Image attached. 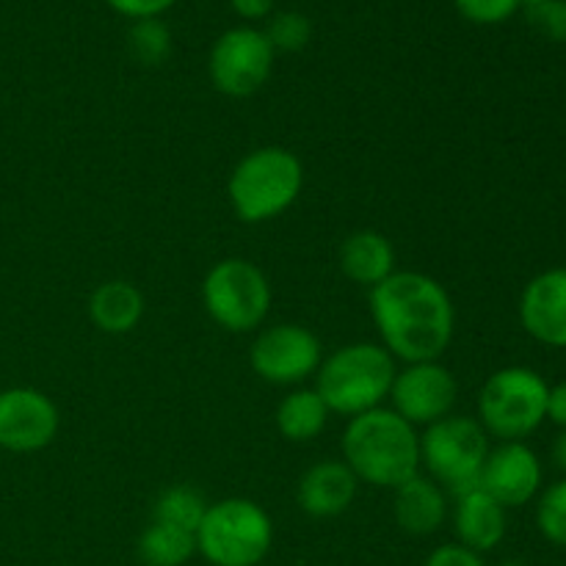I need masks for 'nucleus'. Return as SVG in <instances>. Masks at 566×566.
<instances>
[{"instance_id": "obj_1", "label": "nucleus", "mask_w": 566, "mask_h": 566, "mask_svg": "<svg viewBox=\"0 0 566 566\" xmlns=\"http://www.w3.org/2000/svg\"><path fill=\"white\" fill-rule=\"evenodd\" d=\"M370 315L381 346L407 365L440 359L457 329V310L448 291L420 271H392L370 287Z\"/></svg>"}, {"instance_id": "obj_2", "label": "nucleus", "mask_w": 566, "mask_h": 566, "mask_svg": "<svg viewBox=\"0 0 566 566\" xmlns=\"http://www.w3.org/2000/svg\"><path fill=\"white\" fill-rule=\"evenodd\" d=\"M343 462L359 481L396 490L420 470V434L392 409H370L348 420L343 431Z\"/></svg>"}, {"instance_id": "obj_3", "label": "nucleus", "mask_w": 566, "mask_h": 566, "mask_svg": "<svg viewBox=\"0 0 566 566\" xmlns=\"http://www.w3.org/2000/svg\"><path fill=\"white\" fill-rule=\"evenodd\" d=\"M396 357L379 343H352L321 363L315 374V392L326 409L346 418L379 409L390 398L396 381Z\"/></svg>"}, {"instance_id": "obj_4", "label": "nucleus", "mask_w": 566, "mask_h": 566, "mask_svg": "<svg viewBox=\"0 0 566 566\" xmlns=\"http://www.w3.org/2000/svg\"><path fill=\"white\" fill-rule=\"evenodd\" d=\"M304 188V166L285 147H260L232 169L227 197L238 219L260 224L285 213Z\"/></svg>"}, {"instance_id": "obj_5", "label": "nucleus", "mask_w": 566, "mask_h": 566, "mask_svg": "<svg viewBox=\"0 0 566 566\" xmlns=\"http://www.w3.org/2000/svg\"><path fill=\"white\" fill-rule=\"evenodd\" d=\"M486 457H490V434L475 418L448 415L426 426V434L420 437V464H426L431 481H437L453 497L481 490Z\"/></svg>"}, {"instance_id": "obj_6", "label": "nucleus", "mask_w": 566, "mask_h": 566, "mask_svg": "<svg viewBox=\"0 0 566 566\" xmlns=\"http://www.w3.org/2000/svg\"><path fill=\"white\" fill-rule=\"evenodd\" d=\"M271 542V517L249 497H224L208 506L197 531V553L213 566H258L269 556Z\"/></svg>"}, {"instance_id": "obj_7", "label": "nucleus", "mask_w": 566, "mask_h": 566, "mask_svg": "<svg viewBox=\"0 0 566 566\" xmlns=\"http://www.w3.org/2000/svg\"><path fill=\"white\" fill-rule=\"evenodd\" d=\"M547 381L534 368L512 365L486 379L479 423L501 442H523L547 420Z\"/></svg>"}, {"instance_id": "obj_8", "label": "nucleus", "mask_w": 566, "mask_h": 566, "mask_svg": "<svg viewBox=\"0 0 566 566\" xmlns=\"http://www.w3.org/2000/svg\"><path fill=\"white\" fill-rule=\"evenodd\" d=\"M202 302L221 329L252 332L269 315L271 285L254 263L243 258H227L205 276Z\"/></svg>"}, {"instance_id": "obj_9", "label": "nucleus", "mask_w": 566, "mask_h": 566, "mask_svg": "<svg viewBox=\"0 0 566 566\" xmlns=\"http://www.w3.org/2000/svg\"><path fill=\"white\" fill-rule=\"evenodd\" d=\"M274 48L258 28H232L216 39L208 72L227 97H252L265 86L274 66Z\"/></svg>"}, {"instance_id": "obj_10", "label": "nucleus", "mask_w": 566, "mask_h": 566, "mask_svg": "<svg viewBox=\"0 0 566 566\" xmlns=\"http://www.w3.org/2000/svg\"><path fill=\"white\" fill-rule=\"evenodd\" d=\"M324 354L321 340L302 324H276L260 332L249 352V365L269 385L291 387L318 374Z\"/></svg>"}, {"instance_id": "obj_11", "label": "nucleus", "mask_w": 566, "mask_h": 566, "mask_svg": "<svg viewBox=\"0 0 566 566\" xmlns=\"http://www.w3.org/2000/svg\"><path fill=\"white\" fill-rule=\"evenodd\" d=\"M390 398L392 412H398L418 429V426H431L453 415L459 385L451 370L440 365V359L412 363L396 374Z\"/></svg>"}, {"instance_id": "obj_12", "label": "nucleus", "mask_w": 566, "mask_h": 566, "mask_svg": "<svg viewBox=\"0 0 566 566\" xmlns=\"http://www.w3.org/2000/svg\"><path fill=\"white\" fill-rule=\"evenodd\" d=\"M59 429V407L42 390L9 387L0 392V451L36 453L55 440Z\"/></svg>"}, {"instance_id": "obj_13", "label": "nucleus", "mask_w": 566, "mask_h": 566, "mask_svg": "<svg viewBox=\"0 0 566 566\" xmlns=\"http://www.w3.org/2000/svg\"><path fill=\"white\" fill-rule=\"evenodd\" d=\"M481 490L490 492L503 509H517L534 501L542 490V462L525 442H501L490 448Z\"/></svg>"}, {"instance_id": "obj_14", "label": "nucleus", "mask_w": 566, "mask_h": 566, "mask_svg": "<svg viewBox=\"0 0 566 566\" xmlns=\"http://www.w3.org/2000/svg\"><path fill=\"white\" fill-rule=\"evenodd\" d=\"M520 321L534 340L566 348V269L545 271L525 285Z\"/></svg>"}, {"instance_id": "obj_15", "label": "nucleus", "mask_w": 566, "mask_h": 566, "mask_svg": "<svg viewBox=\"0 0 566 566\" xmlns=\"http://www.w3.org/2000/svg\"><path fill=\"white\" fill-rule=\"evenodd\" d=\"M359 490V479L352 473L343 459H324L315 462L298 481L296 501L304 514L315 520L340 517L348 512Z\"/></svg>"}, {"instance_id": "obj_16", "label": "nucleus", "mask_w": 566, "mask_h": 566, "mask_svg": "<svg viewBox=\"0 0 566 566\" xmlns=\"http://www.w3.org/2000/svg\"><path fill=\"white\" fill-rule=\"evenodd\" d=\"M453 531L459 545L475 553H490L506 536V509L484 490H473L457 497L453 509Z\"/></svg>"}, {"instance_id": "obj_17", "label": "nucleus", "mask_w": 566, "mask_h": 566, "mask_svg": "<svg viewBox=\"0 0 566 566\" xmlns=\"http://www.w3.org/2000/svg\"><path fill=\"white\" fill-rule=\"evenodd\" d=\"M396 501H392V514L396 523L412 536H429L437 528H442L448 517V497L437 481L426 475H412L396 486Z\"/></svg>"}, {"instance_id": "obj_18", "label": "nucleus", "mask_w": 566, "mask_h": 566, "mask_svg": "<svg viewBox=\"0 0 566 566\" xmlns=\"http://www.w3.org/2000/svg\"><path fill=\"white\" fill-rule=\"evenodd\" d=\"M340 269L352 282L376 287L396 271V249L376 230H359L340 247Z\"/></svg>"}, {"instance_id": "obj_19", "label": "nucleus", "mask_w": 566, "mask_h": 566, "mask_svg": "<svg viewBox=\"0 0 566 566\" xmlns=\"http://www.w3.org/2000/svg\"><path fill=\"white\" fill-rule=\"evenodd\" d=\"M88 318L105 335H127L144 318V293L133 282H103L88 298Z\"/></svg>"}, {"instance_id": "obj_20", "label": "nucleus", "mask_w": 566, "mask_h": 566, "mask_svg": "<svg viewBox=\"0 0 566 566\" xmlns=\"http://www.w3.org/2000/svg\"><path fill=\"white\" fill-rule=\"evenodd\" d=\"M324 398L310 387H298L291 396H285L276 407V429L291 442H310L326 429L329 420Z\"/></svg>"}, {"instance_id": "obj_21", "label": "nucleus", "mask_w": 566, "mask_h": 566, "mask_svg": "<svg viewBox=\"0 0 566 566\" xmlns=\"http://www.w3.org/2000/svg\"><path fill=\"white\" fill-rule=\"evenodd\" d=\"M197 553V536L175 525H147L138 536V558L144 566H182Z\"/></svg>"}, {"instance_id": "obj_22", "label": "nucleus", "mask_w": 566, "mask_h": 566, "mask_svg": "<svg viewBox=\"0 0 566 566\" xmlns=\"http://www.w3.org/2000/svg\"><path fill=\"white\" fill-rule=\"evenodd\" d=\"M208 506L210 503L205 501L202 492L193 490V486H186V484L169 486V490L160 492V497L155 501L153 520L155 523L175 525V528L188 531V534L197 536Z\"/></svg>"}, {"instance_id": "obj_23", "label": "nucleus", "mask_w": 566, "mask_h": 566, "mask_svg": "<svg viewBox=\"0 0 566 566\" xmlns=\"http://www.w3.org/2000/svg\"><path fill=\"white\" fill-rule=\"evenodd\" d=\"M130 53L136 55V61H142L144 66H158L169 59L171 53V31L160 17H149V20H136V25L130 28Z\"/></svg>"}, {"instance_id": "obj_24", "label": "nucleus", "mask_w": 566, "mask_h": 566, "mask_svg": "<svg viewBox=\"0 0 566 566\" xmlns=\"http://www.w3.org/2000/svg\"><path fill=\"white\" fill-rule=\"evenodd\" d=\"M536 525L553 545L566 547V479L547 486L536 506Z\"/></svg>"}, {"instance_id": "obj_25", "label": "nucleus", "mask_w": 566, "mask_h": 566, "mask_svg": "<svg viewBox=\"0 0 566 566\" xmlns=\"http://www.w3.org/2000/svg\"><path fill=\"white\" fill-rule=\"evenodd\" d=\"M263 33L274 53H298L302 48H307L313 28H310L307 17L298 14V11H280Z\"/></svg>"}, {"instance_id": "obj_26", "label": "nucleus", "mask_w": 566, "mask_h": 566, "mask_svg": "<svg viewBox=\"0 0 566 566\" xmlns=\"http://www.w3.org/2000/svg\"><path fill=\"white\" fill-rule=\"evenodd\" d=\"M528 22L553 42H566V0H542L531 6Z\"/></svg>"}, {"instance_id": "obj_27", "label": "nucleus", "mask_w": 566, "mask_h": 566, "mask_svg": "<svg viewBox=\"0 0 566 566\" xmlns=\"http://www.w3.org/2000/svg\"><path fill=\"white\" fill-rule=\"evenodd\" d=\"M459 14L475 25H497L520 9V0H453Z\"/></svg>"}, {"instance_id": "obj_28", "label": "nucleus", "mask_w": 566, "mask_h": 566, "mask_svg": "<svg viewBox=\"0 0 566 566\" xmlns=\"http://www.w3.org/2000/svg\"><path fill=\"white\" fill-rule=\"evenodd\" d=\"M114 11L130 17V20H149L169 11L177 0H105Z\"/></svg>"}, {"instance_id": "obj_29", "label": "nucleus", "mask_w": 566, "mask_h": 566, "mask_svg": "<svg viewBox=\"0 0 566 566\" xmlns=\"http://www.w3.org/2000/svg\"><path fill=\"white\" fill-rule=\"evenodd\" d=\"M426 566H486V564L484 558H481V553L453 542V545L437 547V551L429 556V562H426Z\"/></svg>"}, {"instance_id": "obj_30", "label": "nucleus", "mask_w": 566, "mask_h": 566, "mask_svg": "<svg viewBox=\"0 0 566 566\" xmlns=\"http://www.w3.org/2000/svg\"><path fill=\"white\" fill-rule=\"evenodd\" d=\"M547 420L566 431V381L551 387V392H547Z\"/></svg>"}, {"instance_id": "obj_31", "label": "nucleus", "mask_w": 566, "mask_h": 566, "mask_svg": "<svg viewBox=\"0 0 566 566\" xmlns=\"http://www.w3.org/2000/svg\"><path fill=\"white\" fill-rule=\"evenodd\" d=\"M274 3L276 0H230L235 14L247 17V20H263V17H269Z\"/></svg>"}, {"instance_id": "obj_32", "label": "nucleus", "mask_w": 566, "mask_h": 566, "mask_svg": "<svg viewBox=\"0 0 566 566\" xmlns=\"http://www.w3.org/2000/svg\"><path fill=\"white\" fill-rule=\"evenodd\" d=\"M553 462H556V468L566 473V431L556 437V442H553Z\"/></svg>"}, {"instance_id": "obj_33", "label": "nucleus", "mask_w": 566, "mask_h": 566, "mask_svg": "<svg viewBox=\"0 0 566 566\" xmlns=\"http://www.w3.org/2000/svg\"><path fill=\"white\" fill-rule=\"evenodd\" d=\"M542 3V0H520V6H525V9H531V6Z\"/></svg>"}, {"instance_id": "obj_34", "label": "nucleus", "mask_w": 566, "mask_h": 566, "mask_svg": "<svg viewBox=\"0 0 566 566\" xmlns=\"http://www.w3.org/2000/svg\"><path fill=\"white\" fill-rule=\"evenodd\" d=\"M503 566H523V564H520V562H506Z\"/></svg>"}]
</instances>
